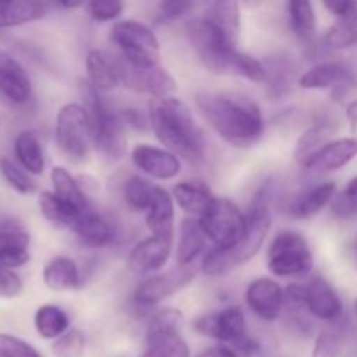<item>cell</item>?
Masks as SVG:
<instances>
[{
    "mask_svg": "<svg viewBox=\"0 0 357 357\" xmlns=\"http://www.w3.org/2000/svg\"><path fill=\"white\" fill-rule=\"evenodd\" d=\"M124 10L122 0H89L87 2V13L98 23H110L117 20Z\"/></svg>",
    "mask_w": 357,
    "mask_h": 357,
    "instance_id": "7bdbcfd3",
    "label": "cell"
},
{
    "mask_svg": "<svg viewBox=\"0 0 357 357\" xmlns=\"http://www.w3.org/2000/svg\"><path fill=\"white\" fill-rule=\"evenodd\" d=\"M38 209H40L42 216L59 229L72 230L77 220L80 218L84 211L77 209L75 206L68 204L63 201L61 197L54 194V192H40L38 194Z\"/></svg>",
    "mask_w": 357,
    "mask_h": 357,
    "instance_id": "4dcf8cb0",
    "label": "cell"
},
{
    "mask_svg": "<svg viewBox=\"0 0 357 357\" xmlns=\"http://www.w3.org/2000/svg\"><path fill=\"white\" fill-rule=\"evenodd\" d=\"M345 117H347L349 124H351L352 132L357 135V100L351 101V103L347 105V108H345Z\"/></svg>",
    "mask_w": 357,
    "mask_h": 357,
    "instance_id": "816d5d0a",
    "label": "cell"
},
{
    "mask_svg": "<svg viewBox=\"0 0 357 357\" xmlns=\"http://www.w3.org/2000/svg\"><path fill=\"white\" fill-rule=\"evenodd\" d=\"M243 3H246V6H258L260 2H264V0H241Z\"/></svg>",
    "mask_w": 357,
    "mask_h": 357,
    "instance_id": "db71d44e",
    "label": "cell"
},
{
    "mask_svg": "<svg viewBox=\"0 0 357 357\" xmlns=\"http://www.w3.org/2000/svg\"><path fill=\"white\" fill-rule=\"evenodd\" d=\"M199 0H162L159 7L160 21H176L190 13Z\"/></svg>",
    "mask_w": 357,
    "mask_h": 357,
    "instance_id": "f6af8a7d",
    "label": "cell"
},
{
    "mask_svg": "<svg viewBox=\"0 0 357 357\" xmlns=\"http://www.w3.org/2000/svg\"><path fill=\"white\" fill-rule=\"evenodd\" d=\"M115 63H117L121 84L135 93L149 94L152 98H167L174 96L178 91L174 77L160 63L153 66H132L121 56L115 58Z\"/></svg>",
    "mask_w": 357,
    "mask_h": 357,
    "instance_id": "8fae6325",
    "label": "cell"
},
{
    "mask_svg": "<svg viewBox=\"0 0 357 357\" xmlns=\"http://www.w3.org/2000/svg\"><path fill=\"white\" fill-rule=\"evenodd\" d=\"M356 73L345 63H317L300 75L298 86L305 91L335 89L338 86H354Z\"/></svg>",
    "mask_w": 357,
    "mask_h": 357,
    "instance_id": "44dd1931",
    "label": "cell"
},
{
    "mask_svg": "<svg viewBox=\"0 0 357 357\" xmlns=\"http://www.w3.org/2000/svg\"><path fill=\"white\" fill-rule=\"evenodd\" d=\"M14 155L16 160L33 176L44 173L45 169V157L44 149H42L40 138L31 129H24V131L17 132L16 139H14Z\"/></svg>",
    "mask_w": 357,
    "mask_h": 357,
    "instance_id": "f1b7e54d",
    "label": "cell"
},
{
    "mask_svg": "<svg viewBox=\"0 0 357 357\" xmlns=\"http://www.w3.org/2000/svg\"><path fill=\"white\" fill-rule=\"evenodd\" d=\"M153 188H155V185L146 178L139 176V174L129 176L122 185V199H124V204L128 206L129 211L146 213L150 202H152Z\"/></svg>",
    "mask_w": 357,
    "mask_h": 357,
    "instance_id": "d590c367",
    "label": "cell"
},
{
    "mask_svg": "<svg viewBox=\"0 0 357 357\" xmlns=\"http://www.w3.org/2000/svg\"><path fill=\"white\" fill-rule=\"evenodd\" d=\"M86 73L87 82L101 93H110L115 87L121 86V77H119L115 58L105 54L101 49H89L87 51Z\"/></svg>",
    "mask_w": 357,
    "mask_h": 357,
    "instance_id": "d4e9b609",
    "label": "cell"
},
{
    "mask_svg": "<svg viewBox=\"0 0 357 357\" xmlns=\"http://www.w3.org/2000/svg\"><path fill=\"white\" fill-rule=\"evenodd\" d=\"M354 314H356V317H357V298H356V302H354Z\"/></svg>",
    "mask_w": 357,
    "mask_h": 357,
    "instance_id": "11a10c76",
    "label": "cell"
},
{
    "mask_svg": "<svg viewBox=\"0 0 357 357\" xmlns=\"http://www.w3.org/2000/svg\"><path fill=\"white\" fill-rule=\"evenodd\" d=\"M110 38L124 61L132 66H153L160 63V44L149 24L122 20L112 26Z\"/></svg>",
    "mask_w": 357,
    "mask_h": 357,
    "instance_id": "52a82bcc",
    "label": "cell"
},
{
    "mask_svg": "<svg viewBox=\"0 0 357 357\" xmlns=\"http://www.w3.org/2000/svg\"><path fill=\"white\" fill-rule=\"evenodd\" d=\"M230 75L243 77L248 82L253 84H267L268 80L267 66H265L260 59L253 58V56L246 54V52L239 51V49H237L236 56H234Z\"/></svg>",
    "mask_w": 357,
    "mask_h": 357,
    "instance_id": "ab89813d",
    "label": "cell"
},
{
    "mask_svg": "<svg viewBox=\"0 0 357 357\" xmlns=\"http://www.w3.org/2000/svg\"><path fill=\"white\" fill-rule=\"evenodd\" d=\"M323 6L326 7L328 13L337 17L349 16L357 9L356 0H323Z\"/></svg>",
    "mask_w": 357,
    "mask_h": 357,
    "instance_id": "681fc988",
    "label": "cell"
},
{
    "mask_svg": "<svg viewBox=\"0 0 357 357\" xmlns=\"http://www.w3.org/2000/svg\"><path fill=\"white\" fill-rule=\"evenodd\" d=\"M349 342V323L345 319L331 321L330 326L323 328L314 342L312 357H340Z\"/></svg>",
    "mask_w": 357,
    "mask_h": 357,
    "instance_id": "1f68e13d",
    "label": "cell"
},
{
    "mask_svg": "<svg viewBox=\"0 0 357 357\" xmlns=\"http://www.w3.org/2000/svg\"><path fill=\"white\" fill-rule=\"evenodd\" d=\"M267 268L281 279H298L310 275L314 257L309 241L296 230H281L272 237L267 250Z\"/></svg>",
    "mask_w": 357,
    "mask_h": 357,
    "instance_id": "277c9868",
    "label": "cell"
},
{
    "mask_svg": "<svg viewBox=\"0 0 357 357\" xmlns=\"http://www.w3.org/2000/svg\"><path fill=\"white\" fill-rule=\"evenodd\" d=\"M51 183L54 187V194L58 197H61L63 201L68 202V204L75 206L80 211H86V209L93 208L87 199V194L84 192L82 185L77 181V178H73V174L68 169L61 166L52 167L51 171Z\"/></svg>",
    "mask_w": 357,
    "mask_h": 357,
    "instance_id": "d6a6232c",
    "label": "cell"
},
{
    "mask_svg": "<svg viewBox=\"0 0 357 357\" xmlns=\"http://www.w3.org/2000/svg\"><path fill=\"white\" fill-rule=\"evenodd\" d=\"M86 349V338L79 330H68L56 338L52 352L56 357H82Z\"/></svg>",
    "mask_w": 357,
    "mask_h": 357,
    "instance_id": "b9f144b4",
    "label": "cell"
},
{
    "mask_svg": "<svg viewBox=\"0 0 357 357\" xmlns=\"http://www.w3.org/2000/svg\"><path fill=\"white\" fill-rule=\"evenodd\" d=\"M0 174L7 181V185L17 194L31 195L37 192V183L33 181V178H30V173L20 162H14L7 157H0Z\"/></svg>",
    "mask_w": 357,
    "mask_h": 357,
    "instance_id": "f35d334b",
    "label": "cell"
},
{
    "mask_svg": "<svg viewBox=\"0 0 357 357\" xmlns=\"http://www.w3.org/2000/svg\"><path fill=\"white\" fill-rule=\"evenodd\" d=\"M149 121L160 145L187 160L201 159L206 149L204 131L187 103L176 96L152 98Z\"/></svg>",
    "mask_w": 357,
    "mask_h": 357,
    "instance_id": "7a4b0ae2",
    "label": "cell"
},
{
    "mask_svg": "<svg viewBox=\"0 0 357 357\" xmlns=\"http://www.w3.org/2000/svg\"><path fill=\"white\" fill-rule=\"evenodd\" d=\"M82 103L89 114L94 149L107 159H122L128 152V138L121 112L112 110L101 96V91L91 86L87 80L82 84Z\"/></svg>",
    "mask_w": 357,
    "mask_h": 357,
    "instance_id": "3957f363",
    "label": "cell"
},
{
    "mask_svg": "<svg viewBox=\"0 0 357 357\" xmlns=\"http://www.w3.org/2000/svg\"><path fill=\"white\" fill-rule=\"evenodd\" d=\"M195 107L213 131L234 149L248 150L264 138V114L250 98L227 93H199Z\"/></svg>",
    "mask_w": 357,
    "mask_h": 357,
    "instance_id": "6da1fadb",
    "label": "cell"
},
{
    "mask_svg": "<svg viewBox=\"0 0 357 357\" xmlns=\"http://www.w3.org/2000/svg\"><path fill=\"white\" fill-rule=\"evenodd\" d=\"M244 300L258 319L274 323L284 309V288L272 278H257L248 284Z\"/></svg>",
    "mask_w": 357,
    "mask_h": 357,
    "instance_id": "5bb4252c",
    "label": "cell"
},
{
    "mask_svg": "<svg viewBox=\"0 0 357 357\" xmlns=\"http://www.w3.org/2000/svg\"><path fill=\"white\" fill-rule=\"evenodd\" d=\"M333 131L328 122H319L316 126H310L309 129L300 135V138L296 139L295 145V159L298 160L300 164L303 162L305 159H309L321 145H324L326 142H330V135Z\"/></svg>",
    "mask_w": 357,
    "mask_h": 357,
    "instance_id": "74e56055",
    "label": "cell"
},
{
    "mask_svg": "<svg viewBox=\"0 0 357 357\" xmlns=\"http://www.w3.org/2000/svg\"><path fill=\"white\" fill-rule=\"evenodd\" d=\"M183 314L167 307L150 317L145 331V357H190V349L181 337Z\"/></svg>",
    "mask_w": 357,
    "mask_h": 357,
    "instance_id": "ba28073f",
    "label": "cell"
},
{
    "mask_svg": "<svg viewBox=\"0 0 357 357\" xmlns=\"http://www.w3.org/2000/svg\"><path fill=\"white\" fill-rule=\"evenodd\" d=\"M23 291V281L20 275L3 265H0V298H16Z\"/></svg>",
    "mask_w": 357,
    "mask_h": 357,
    "instance_id": "bcb514c9",
    "label": "cell"
},
{
    "mask_svg": "<svg viewBox=\"0 0 357 357\" xmlns=\"http://www.w3.org/2000/svg\"><path fill=\"white\" fill-rule=\"evenodd\" d=\"M284 310L295 317H298L303 310H307L303 284L295 282V284H289L288 288H284Z\"/></svg>",
    "mask_w": 357,
    "mask_h": 357,
    "instance_id": "7dc6e473",
    "label": "cell"
},
{
    "mask_svg": "<svg viewBox=\"0 0 357 357\" xmlns=\"http://www.w3.org/2000/svg\"><path fill=\"white\" fill-rule=\"evenodd\" d=\"M335 194H337V185L333 181H323L305 188L293 195L291 201L288 202V215L295 220L312 218L331 204Z\"/></svg>",
    "mask_w": 357,
    "mask_h": 357,
    "instance_id": "603a6c76",
    "label": "cell"
},
{
    "mask_svg": "<svg viewBox=\"0 0 357 357\" xmlns=\"http://www.w3.org/2000/svg\"><path fill=\"white\" fill-rule=\"evenodd\" d=\"M0 357H42L37 349L14 335L0 333Z\"/></svg>",
    "mask_w": 357,
    "mask_h": 357,
    "instance_id": "ee69618b",
    "label": "cell"
},
{
    "mask_svg": "<svg viewBox=\"0 0 357 357\" xmlns=\"http://www.w3.org/2000/svg\"><path fill=\"white\" fill-rule=\"evenodd\" d=\"M197 357H241L239 352L232 347H227V345H215V347H209L206 351H202Z\"/></svg>",
    "mask_w": 357,
    "mask_h": 357,
    "instance_id": "f907efd6",
    "label": "cell"
},
{
    "mask_svg": "<svg viewBox=\"0 0 357 357\" xmlns=\"http://www.w3.org/2000/svg\"><path fill=\"white\" fill-rule=\"evenodd\" d=\"M206 237L204 230L201 229L199 218L194 220V216H187L181 220L180 232H178V244H176V260L180 267H188L199 258V255L204 253L206 250Z\"/></svg>",
    "mask_w": 357,
    "mask_h": 357,
    "instance_id": "4316f807",
    "label": "cell"
},
{
    "mask_svg": "<svg viewBox=\"0 0 357 357\" xmlns=\"http://www.w3.org/2000/svg\"><path fill=\"white\" fill-rule=\"evenodd\" d=\"M56 146L66 160L84 162L93 149L89 114L84 103H65L56 114L54 122Z\"/></svg>",
    "mask_w": 357,
    "mask_h": 357,
    "instance_id": "8992f818",
    "label": "cell"
},
{
    "mask_svg": "<svg viewBox=\"0 0 357 357\" xmlns=\"http://www.w3.org/2000/svg\"><path fill=\"white\" fill-rule=\"evenodd\" d=\"M33 324L37 333L45 340H54L63 333H66L70 328V317L61 307L58 305H42L35 312Z\"/></svg>",
    "mask_w": 357,
    "mask_h": 357,
    "instance_id": "e575fe53",
    "label": "cell"
},
{
    "mask_svg": "<svg viewBox=\"0 0 357 357\" xmlns=\"http://www.w3.org/2000/svg\"><path fill=\"white\" fill-rule=\"evenodd\" d=\"M173 241L150 236L139 241L128 255V268L136 275H152L162 271L169 261Z\"/></svg>",
    "mask_w": 357,
    "mask_h": 357,
    "instance_id": "9a60e30c",
    "label": "cell"
},
{
    "mask_svg": "<svg viewBox=\"0 0 357 357\" xmlns=\"http://www.w3.org/2000/svg\"><path fill=\"white\" fill-rule=\"evenodd\" d=\"M72 232L75 234V237L84 246L93 248V250L112 246L121 236L117 222L93 208L86 209L80 215V218L73 225Z\"/></svg>",
    "mask_w": 357,
    "mask_h": 357,
    "instance_id": "e0dca14e",
    "label": "cell"
},
{
    "mask_svg": "<svg viewBox=\"0 0 357 357\" xmlns=\"http://www.w3.org/2000/svg\"><path fill=\"white\" fill-rule=\"evenodd\" d=\"M331 215L337 220L357 218V176L352 178L340 192H337L330 204Z\"/></svg>",
    "mask_w": 357,
    "mask_h": 357,
    "instance_id": "60d3db41",
    "label": "cell"
},
{
    "mask_svg": "<svg viewBox=\"0 0 357 357\" xmlns=\"http://www.w3.org/2000/svg\"><path fill=\"white\" fill-rule=\"evenodd\" d=\"M323 44L331 51H342L357 44V9L349 16L338 17L324 35Z\"/></svg>",
    "mask_w": 357,
    "mask_h": 357,
    "instance_id": "8d00e7d4",
    "label": "cell"
},
{
    "mask_svg": "<svg viewBox=\"0 0 357 357\" xmlns=\"http://www.w3.org/2000/svg\"><path fill=\"white\" fill-rule=\"evenodd\" d=\"M42 281L51 291H75L82 288L79 265L70 257H54L45 264Z\"/></svg>",
    "mask_w": 357,
    "mask_h": 357,
    "instance_id": "cb8c5ba5",
    "label": "cell"
},
{
    "mask_svg": "<svg viewBox=\"0 0 357 357\" xmlns=\"http://www.w3.org/2000/svg\"><path fill=\"white\" fill-rule=\"evenodd\" d=\"M45 6L40 0H0V30L40 20Z\"/></svg>",
    "mask_w": 357,
    "mask_h": 357,
    "instance_id": "f546056e",
    "label": "cell"
},
{
    "mask_svg": "<svg viewBox=\"0 0 357 357\" xmlns=\"http://www.w3.org/2000/svg\"><path fill=\"white\" fill-rule=\"evenodd\" d=\"M121 117L126 126H131V128L139 129V131H143V129H146L150 126L149 114L143 115L142 112L136 110V108H131V107L124 108V110L121 112Z\"/></svg>",
    "mask_w": 357,
    "mask_h": 357,
    "instance_id": "c3c4849f",
    "label": "cell"
},
{
    "mask_svg": "<svg viewBox=\"0 0 357 357\" xmlns=\"http://www.w3.org/2000/svg\"><path fill=\"white\" fill-rule=\"evenodd\" d=\"M201 229L215 246H234L246 232V215L225 197H215L209 208L199 216Z\"/></svg>",
    "mask_w": 357,
    "mask_h": 357,
    "instance_id": "9c48e42d",
    "label": "cell"
},
{
    "mask_svg": "<svg viewBox=\"0 0 357 357\" xmlns=\"http://www.w3.org/2000/svg\"><path fill=\"white\" fill-rule=\"evenodd\" d=\"M30 261V234L14 218L0 220V265L20 268Z\"/></svg>",
    "mask_w": 357,
    "mask_h": 357,
    "instance_id": "d6986e66",
    "label": "cell"
},
{
    "mask_svg": "<svg viewBox=\"0 0 357 357\" xmlns=\"http://www.w3.org/2000/svg\"><path fill=\"white\" fill-rule=\"evenodd\" d=\"M176 202L169 192L164 190L162 187L153 188V197L150 202L149 209L145 213L146 229L152 236L162 237V239L174 241L176 234Z\"/></svg>",
    "mask_w": 357,
    "mask_h": 357,
    "instance_id": "7402d4cb",
    "label": "cell"
},
{
    "mask_svg": "<svg viewBox=\"0 0 357 357\" xmlns=\"http://www.w3.org/2000/svg\"><path fill=\"white\" fill-rule=\"evenodd\" d=\"M187 40L192 51L206 70L218 75H227L232 70L237 45L230 44L222 31L206 16L190 20L185 26Z\"/></svg>",
    "mask_w": 357,
    "mask_h": 357,
    "instance_id": "5b68a950",
    "label": "cell"
},
{
    "mask_svg": "<svg viewBox=\"0 0 357 357\" xmlns=\"http://www.w3.org/2000/svg\"><path fill=\"white\" fill-rule=\"evenodd\" d=\"M89 0H58V3L63 9H79V7H82Z\"/></svg>",
    "mask_w": 357,
    "mask_h": 357,
    "instance_id": "f5cc1de1",
    "label": "cell"
},
{
    "mask_svg": "<svg viewBox=\"0 0 357 357\" xmlns=\"http://www.w3.org/2000/svg\"><path fill=\"white\" fill-rule=\"evenodd\" d=\"M288 23L293 35L300 40H310L316 33L317 17L310 0H288Z\"/></svg>",
    "mask_w": 357,
    "mask_h": 357,
    "instance_id": "836d02e7",
    "label": "cell"
},
{
    "mask_svg": "<svg viewBox=\"0 0 357 357\" xmlns=\"http://www.w3.org/2000/svg\"><path fill=\"white\" fill-rule=\"evenodd\" d=\"M357 157V138L330 139L321 145L300 166L312 173H333L351 164Z\"/></svg>",
    "mask_w": 357,
    "mask_h": 357,
    "instance_id": "ac0fdd59",
    "label": "cell"
},
{
    "mask_svg": "<svg viewBox=\"0 0 357 357\" xmlns=\"http://www.w3.org/2000/svg\"><path fill=\"white\" fill-rule=\"evenodd\" d=\"M305 288V305L310 316L321 321H337L344 317V303L337 289L323 275H312L303 284Z\"/></svg>",
    "mask_w": 357,
    "mask_h": 357,
    "instance_id": "2e32d148",
    "label": "cell"
},
{
    "mask_svg": "<svg viewBox=\"0 0 357 357\" xmlns=\"http://www.w3.org/2000/svg\"><path fill=\"white\" fill-rule=\"evenodd\" d=\"M131 162L138 171L152 180L167 181L181 173V157L167 150L166 146H155L150 143H139L132 146Z\"/></svg>",
    "mask_w": 357,
    "mask_h": 357,
    "instance_id": "4fadbf2b",
    "label": "cell"
},
{
    "mask_svg": "<svg viewBox=\"0 0 357 357\" xmlns=\"http://www.w3.org/2000/svg\"><path fill=\"white\" fill-rule=\"evenodd\" d=\"M241 3H243L241 0H213L204 14L234 45L239 44L241 28H243Z\"/></svg>",
    "mask_w": 357,
    "mask_h": 357,
    "instance_id": "484cf974",
    "label": "cell"
},
{
    "mask_svg": "<svg viewBox=\"0 0 357 357\" xmlns=\"http://www.w3.org/2000/svg\"><path fill=\"white\" fill-rule=\"evenodd\" d=\"M194 330L206 338H213L222 344L236 345L246 333V316L237 305L225 307L215 314H204L194 321Z\"/></svg>",
    "mask_w": 357,
    "mask_h": 357,
    "instance_id": "7c38bea8",
    "label": "cell"
},
{
    "mask_svg": "<svg viewBox=\"0 0 357 357\" xmlns=\"http://www.w3.org/2000/svg\"><path fill=\"white\" fill-rule=\"evenodd\" d=\"M195 279V268L192 265L188 267H180L178 265L176 271L167 272V274H157L146 275L138 286H136L135 293H132L131 305L136 310H149L155 307L157 303L164 302L169 298L174 293L181 291L187 288L192 281Z\"/></svg>",
    "mask_w": 357,
    "mask_h": 357,
    "instance_id": "30bf717a",
    "label": "cell"
},
{
    "mask_svg": "<svg viewBox=\"0 0 357 357\" xmlns=\"http://www.w3.org/2000/svg\"><path fill=\"white\" fill-rule=\"evenodd\" d=\"M0 94L16 107L30 103L33 94L26 70L16 58L3 51H0Z\"/></svg>",
    "mask_w": 357,
    "mask_h": 357,
    "instance_id": "ffe728a7",
    "label": "cell"
},
{
    "mask_svg": "<svg viewBox=\"0 0 357 357\" xmlns=\"http://www.w3.org/2000/svg\"><path fill=\"white\" fill-rule=\"evenodd\" d=\"M176 206L188 216H201L209 208L215 195L211 194L208 185L199 183V181H180L171 190Z\"/></svg>",
    "mask_w": 357,
    "mask_h": 357,
    "instance_id": "83f0119b",
    "label": "cell"
}]
</instances>
